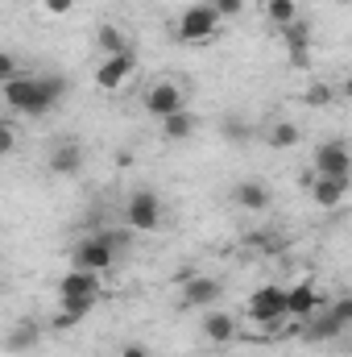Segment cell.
Returning a JSON list of instances; mask_svg holds the SVG:
<instances>
[{"instance_id":"cell-1","label":"cell","mask_w":352,"mask_h":357,"mask_svg":"<svg viewBox=\"0 0 352 357\" xmlns=\"http://www.w3.org/2000/svg\"><path fill=\"white\" fill-rule=\"evenodd\" d=\"M67 96V79L63 75H13L0 84V100L13 108V112H25V116H42L50 112L58 100Z\"/></svg>"},{"instance_id":"cell-2","label":"cell","mask_w":352,"mask_h":357,"mask_svg":"<svg viewBox=\"0 0 352 357\" xmlns=\"http://www.w3.org/2000/svg\"><path fill=\"white\" fill-rule=\"evenodd\" d=\"M125 225L133 233H154L162 225V195L158 191H133L125 199Z\"/></svg>"},{"instance_id":"cell-3","label":"cell","mask_w":352,"mask_h":357,"mask_svg":"<svg viewBox=\"0 0 352 357\" xmlns=\"http://www.w3.org/2000/svg\"><path fill=\"white\" fill-rule=\"evenodd\" d=\"M249 320L262 324V328H273V324L290 320L286 316V287H257L249 295Z\"/></svg>"},{"instance_id":"cell-4","label":"cell","mask_w":352,"mask_h":357,"mask_svg":"<svg viewBox=\"0 0 352 357\" xmlns=\"http://www.w3.org/2000/svg\"><path fill=\"white\" fill-rule=\"evenodd\" d=\"M141 104H145V112L154 116V121H162V116H170L178 108H186V91L178 88L175 79H154L145 96H141Z\"/></svg>"},{"instance_id":"cell-5","label":"cell","mask_w":352,"mask_h":357,"mask_svg":"<svg viewBox=\"0 0 352 357\" xmlns=\"http://www.w3.org/2000/svg\"><path fill=\"white\" fill-rule=\"evenodd\" d=\"M71 262H75V270H88V274H108V270L116 266V250L104 237H83L75 245Z\"/></svg>"},{"instance_id":"cell-6","label":"cell","mask_w":352,"mask_h":357,"mask_svg":"<svg viewBox=\"0 0 352 357\" xmlns=\"http://www.w3.org/2000/svg\"><path fill=\"white\" fill-rule=\"evenodd\" d=\"M216 29H220V17L211 13V4H191L178 17V38L182 42H211Z\"/></svg>"},{"instance_id":"cell-7","label":"cell","mask_w":352,"mask_h":357,"mask_svg":"<svg viewBox=\"0 0 352 357\" xmlns=\"http://www.w3.org/2000/svg\"><path fill=\"white\" fill-rule=\"evenodd\" d=\"M311 162H315V175H328V178H349L352 175V154H349V146H344L340 137L315 146Z\"/></svg>"},{"instance_id":"cell-8","label":"cell","mask_w":352,"mask_h":357,"mask_svg":"<svg viewBox=\"0 0 352 357\" xmlns=\"http://www.w3.org/2000/svg\"><path fill=\"white\" fill-rule=\"evenodd\" d=\"M220 295H224L220 278H207V274H186V278H182V303H186V307L207 312V307L220 303Z\"/></svg>"},{"instance_id":"cell-9","label":"cell","mask_w":352,"mask_h":357,"mask_svg":"<svg viewBox=\"0 0 352 357\" xmlns=\"http://www.w3.org/2000/svg\"><path fill=\"white\" fill-rule=\"evenodd\" d=\"M133 79V54H112L95 67V88L99 91H120Z\"/></svg>"},{"instance_id":"cell-10","label":"cell","mask_w":352,"mask_h":357,"mask_svg":"<svg viewBox=\"0 0 352 357\" xmlns=\"http://www.w3.org/2000/svg\"><path fill=\"white\" fill-rule=\"evenodd\" d=\"M315 312H323V295L315 291V282L286 287V316H294V320H311Z\"/></svg>"},{"instance_id":"cell-11","label":"cell","mask_w":352,"mask_h":357,"mask_svg":"<svg viewBox=\"0 0 352 357\" xmlns=\"http://www.w3.org/2000/svg\"><path fill=\"white\" fill-rule=\"evenodd\" d=\"M58 299H99V274H88V270H67L58 278Z\"/></svg>"},{"instance_id":"cell-12","label":"cell","mask_w":352,"mask_h":357,"mask_svg":"<svg viewBox=\"0 0 352 357\" xmlns=\"http://www.w3.org/2000/svg\"><path fill=\"white\" fill-rule=\"evenodd\" d=\"M232 204L241 212H265L269 208V187H265L262 178H241L232 187Z\"/></svg>"},{"instance_id":"cell-13","label":"cell","mask_w":352,"mask_h":357,"mask_svg":"<svg viewBox=\"0 0 352 357\" xmlns=\"http://www.w3.org/2000/svg\"><path fill=\"white\" fill-rule=\"evenodd\" d=\"M50 171L58 178H75L83 171V146H75V142H58L54 150H50Z\"/></svg>"},{"instance_id":"cell-14","label":"cell","mask_w":352,"mask_h":357,"mask_svg":"<svg viewBox=\"0 0 352 357\" xmlns=\"http://www.w3.org/2000/svg\"><path fill=\"white\" fill-rule=\"evenodd\" d=\"M311 199L319 208H340L349 199V178H328V175H315L311 178Z\"/></svg>"},{"instance_id":"cell-15","label":"cell","mask_w":352,"mask_h":357,"mask_svg":"<svg viewBox=\"0 0 352 357\" xmlns=\"http://www.w3.org/2000/svg\"><path fill=\"white\" fill-rule=\"evenodd\" d=\"M203 337H207V345H232V337H237V320L228 316V312H203Z\"/></svg>"},{"instance_id":"cell-16","label":"cell","mask_w":352,"mask_h":357,"mask_svg":"<svg viewBox=\"0 0 352 357\" xmlns=\"http://www.w3.org/2000/svg\"><path fill=\"white\" fill-rule=\"evenodd\" d=\"M282 46L290 50V59H307L311 54V25L307 21H290V25H282Z\"/></svg>"},{"instance_id":"cell-17","label":"cell","mask_w":352,"mask_h":357,"mask_svg":"<svg viewBox=\"0 0 352 357\" xmlns=\"http://www.w3.org/2000/svg\"><path fill=\"white\" fill-rule=\"evenodd\" d=\"M162 137L166 142H191L195 137V112L191 108H178L170 116H162Z\"/></svg>"},{"instance_id":"cell-18","label":"cell","mask_w":352,"mask_h":357,"mask_svg":"<svg viewBox=\"0 0 352 357\" xmlns=\"http://www.w3.org/2000/svg\"><path fill=\"white\" fill-rule=\"evenodd\" d=\"M95 46H99L104 59H112V54H129V38H125L120 25H99V29H95Z\"/></svg>"},{"instance_id":"cell-19","label":"cell","mask_w":352,"mask_h":357,"mask_svg":"<svg viewBox=\"0 0 352 357\" xmlns=\"http://www.w3.org/2000/svg\"><path fill=\"white\" fill-rule=\"evenodd\" d=\"M262 13L269 25H290V21H298V0H262Z\"/></svg>"},{"instance_id":"cell-20","label":"cell","mask_w":352,"mask_h":357,"mask_svg":"<svg viewBox=\"0 0 352 357\" xmlns=\"http://www.w3.org/2000/svg\"><path fill=\"white\" fill-rule=\"evenodd\" d=\"M298 137H303V129H298L294 121H278V125H269V133H265L269 150H290V146H298Z\"/></svg>"},{"instance_id":"cell-21","label":"cell","mask_w":352,"mask_h":357,"mask_svg":"<svg viewBox=\"0 0 352 357\" xmlns=\"http://www.w3.org/2000/svg\"><path fill=\"white\" fill-rule=\"evenodd\" d=\"M220 133H224V142H228V146H245V142L253 137V129L245 125V116H241V112H228V116L220 121Z\"/></svg>"},{"instance_id":"cell-22","label":"cell","mask_w":352,"mask_h":357,"mask_svg":"<svg viewBox=\"0 0 352 357\" xmlns=\"http://www.w3.org/2000/svg\"><path fill=\"white\" fill-rule=\"evenodd\" d=\"M4 345H8L13 354H29V349L38 345V328H33V324H17V328L4 337Z\"/></svg>"},{"instance_id":"cell-23","label":"cell","mask_w":352,"mask_h":357,"mask_svg":"<svg viewBox=\"0 0 352 357\" xmlns=\"http://www.w3.org/2000/svg\"><path fill=\"white\" fill-rule=\"evenodd\" d=\"M323 312H328V316H332V320H336L340 328H349V324H352V299H349V295H340V299H336L332 307L323 303Z\"/></svg>"},{"instance_id":"cell-24","label":"cell","mask_w":352,"mask_h":357,"mask_svg":"<svg viewBox=\"0 0 352 357\" xmlns=\"http://www.w3.org/2000/svg\"><path fill=\"white\" fill-rule=\"evenodd\" d=\"M207 4H211V13H216L220 21H232V17L245 13V0H207Z\"/></svg>"},{"instance_id":"cell-25","label":"cell","mask_w":352,"mask_h":357,"mask_svg":"<svg viewBox=\"0 0 352 357\" xmlns=\"http://www.w3.org/2000/svg\"><path fill=\"white\" fill-rule=\"evenodd\" d=\"M13 150H17V129L8 121H0V158H8Z\"/></svg>"},{"instance_id":"cell-26","label":"cell","mask_w":352,"mask_h":357,"mask_svg":"<svg viewBox=\"0 0 352 357\" xmlns=\"http://www.w3.org/2000/svg\"><path fill=\"white\" fill-rule=\"evenodd\" d=\"M307 104H319V108H323V104H332V88H328L323 79H319V84H311V88H307Z\"/></svg>"},{"instance_id":"cell-27","label":"cell","mask_w":352,"mask_h":357,"mask_svg":"<svg viewBox=\"0 0 352 357\" xmlns=\"http://www.w3.org/2000/svg\"><path fill=\"white\" fill-rule=\"evenodd\" d=\"M38 8L50 13V17H67V13L75 8V0H38Z\"/></svg>"},{"instance_id":"cell-28","label":"cell","mask_w":352,"mask_h":357,"mask_svg":"<svg viewBox=\"0 0 352 357\" xmlns=\"http://www.w3.org/2000/svg\"><path fill=\"white\" fill-rule=\"evenodd\" d=\"M17 71H21V67H17V59H13L8 50H0V84H4V79H13Z\"/></svg>"},{"instance_id":"cell-29","label":"cell","mask_w":352,"mask_h":357,"mask_svg":"<svg viewBox=\"0 0 352 357\" xmlns=\"http://www.w3.org/2000/svg\"><path fill=\"white\" fill-rule=\"evenodd\" d=\"M116 357H154L150 354V345H141V341H129V345H120V354Z\"/></svg>"}]
</instances>
